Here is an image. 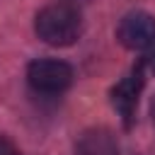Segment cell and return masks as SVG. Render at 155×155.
<instances>
[{"label": "cell", "instance_id": "1", "mask_svg": "<svg viewBox=\"0 0 155 155\" xmlns=\"http://www.w3.org/2000/svg\"><path fill=\"white\" fill-rule=\"evenodd\" d=\"M34 31L48 46H70L82 34L80 10L73 7V5H68V2L46 5L44 10L36 12Z\"/></svg>", "mask_w": 155, "mask_h": 155}, {"label": "cell", "instance_id": "5", "mask_svg": "<svg viewBox=\"0 0 155 155\" xmlns=\"http://www.w3.org/2000/svg\"><path fill=\"white\" fill-rule=\"evenodd\" d=\"M75 155H119V140L104 126L87 128L75 140Z\"/></svg>", "mask_w": 155, "mask_h": 155}, {"label": "cell", "instance_id": "7", "mask_svg": "<svg viewBox=\"0 0 155 155\" xmlns=\"http://www.w3.org/2000/svg\"><path fill=\"white\" fill-rule=\"evenodd\" d=\"M61 2H68V5H73V7L80 10V5H85V2H90V0H61Z\"/></svg>", "mask_w": 155, "mask_h": 155}, {"label": "cell", "instance_id": "9", "mask_svg": "<svg viewBox=\"0 0 155 155\" xmlns=\"http://www.w3.org/2000/svg\"><path fill=\"white\" fill-rule=\"evenodd\" d=\"M153 70H155V58H153Z\"/></svg>", "mask_w": 155, "mask_h": 155}, {"label": "cell", "instance_id": "3", "mask_svg": "<svg viewBox=\"0 0 155 155\" xmlns=\"http://www.w3.org/2000/svg\"><path fill=\"white\" fill-rule=\"evenodd\" d=\"M116 39L128 51H145L155 44V17L145 10H131L116 27Z\"/></svg>", "mask_w": 155, "mask_h": 155}, {"label": "cell", "instance_id": "6", "mask_svg": "<svg viewBox=\"0 0 155 155\" xmlns=\"http://www.w3.org/2000/svg\"><path fill=\"white\" fill-rule=\"evenodd\" d=\"M0 155H19L17 148L12 145V140L7 136H2V133H0Z\"/></svg>", "mask_w": 155, "mask_h": 155}, {"label": "cell", "instance_id": "4", "mask_svg": "<svg viewBox=\"0 0 155 155\" xmlns=\"http://www.w3.org/2000/svg\"><path fill=\"white\" fill-rule=\"evenodd\" d=\"M140 90H143V65H136L124 80H119L111 87V107L119 111L126 128H131V124L136 119V107H138Z\"/></svg>", "mask_w": 155, "mask_h": 155}, {"label": "cell", "instance_id": "2", "mask_svg": "<svg viewBox=\"0 0 155 155\" xmlns=\"http://www.w3.org/2000/svg\"><path fill=\"white\" fill-rule=\"evenodd\" d=\"M27 80L34 92L61 94L73 82V68L58 58H36L27 68Z\"/></svg>", "mask_w": 155, "mask_h": 155}, {"label": "cell", "instance_id": "8", "mask_svg": "<svg viewBox=\"0 0 155 155\" xmlns=\"http://www.w3.org/2000/svg\"><path fill=\"white\" fill-rule=\"evenodd\" d=\"M150 111H153V121H155V99H153V107H150Z\"/></svg>", "mask_w": 155, "mask_h": 155}]
</instances>
